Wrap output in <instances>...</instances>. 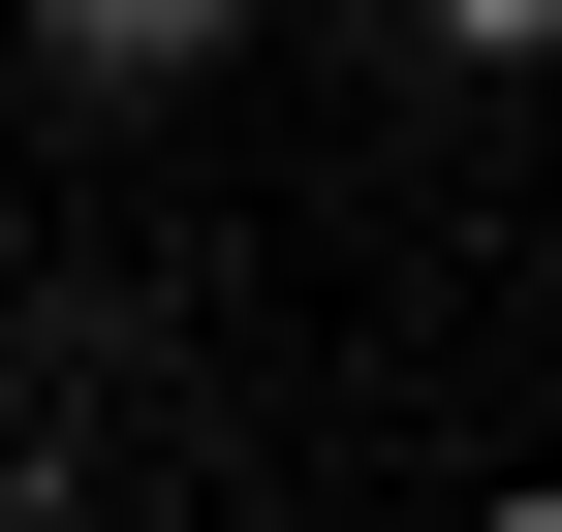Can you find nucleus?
<instances>
[{
  "mask_svg": "<svg viewBox=\"0 0 562 532\" xmlns=\"http://www.w3.org/2000/svg\"><path fill=\"white\" fill-rule=\"evenodd\" d=\"M250 32V0H32V63H63V95H157V63H220Z\"/></svg>",
  "mask_w": 562,
  "mask_h": 532,
  "instance_id": "f257e3e1",
  "label": "nucleus"
},
{
  "mask_svg": "<svg viewBox=\"0 0 562 532\" xmlns=\"http://www.w3.org/2000/svg\"><path fill=\"white\" fill-rule=\"evenodd\" d=\"M406 32H438V63H562V0H406Z\"/></svg>",
  "mask_w": 562,
  "mask_h": 532,
  "instance_id": "f03ea898",
  "label": "nucleus"
},
{
  "mask_svg": "<svg viewBox=\"0 0 562 532\" xmlns=\"http://www.w3.org/2000/svg\"><path fill=\"white\" fill-rule=\"evenodd\" d=\"M469 532H562V501H469Z\"/></svg>",
  "mask_w": 562,
  "mask_h": 532,
  "instance_id": "7ed1b4c3",
  "label": "nucleus"
}]
</instances>
